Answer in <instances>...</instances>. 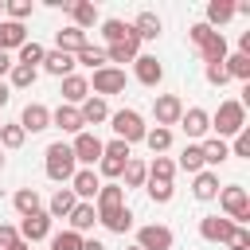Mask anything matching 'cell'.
<instances>
[{
  "label": "cell",
  "instance_id": "obj_1",
  "mask_svg": "<svg viewBox=\"0 0 250 250\" xmlns=\"http://www.w3.org/2000/svg\"><path fill=\"white\" fill-rule=\"evenodd\" d=\"M94 211H98V223L113 234H125L133 227V211L125 207V188L113 180V184H102L98 195H94Z\"/></svg>",
  "mask_w": 250,
  "mask_h": 250
},
{
  "label": "cell",
  "instance_id": "obj_2",
  "mask_svg": "<svg viewBox=\"0 0 250 250\" xmlns=\"http://www.w3.org/2000/svg\"><path fill=\"white\" fill-rule=\"evenodd\" d=\"M43 172H47V180H55V184H70V176L78 172V164H74V152H70L66 141L47 145V152H43Z\"/></svg>",
  "mask_w": 250,
  "mask_h": 250
},
{
  "label": "cell",
  "instance_id": "obj_3",
  "mask_svg": "<svg viewBox=\"0 0 250 250\" xmlns=\"http://www.w3.org/2000/svg\"><path fill=\"white\" fill-rule=\"evenodd\" d=\"M211 129H215V137H219V141H227V137L242 133V129H246V105H242V102H234V98L219 102V109L211 113Z\"/></svg>",
  "mask_w": 250,
  "mask_h": 250
},
{
  "label": "cell",
  "instance_id": "obj_4",
  "mask_svg": "<svg viewBox=\"0 0 250 250\" xmlns=\"http://www.w3.org/2000/svg\"><path fill=\"white\" fill-rule=\"evenodd\" d=\"M215 199H219L223 215H227L234 227H246V223H250V195H246L242 184H227V188H219Z\"/></svg>",
  "mask_w": 250,
  "mask_h": 250
},
{
  "label": "cell",
  "instance_id": "obj_5",
  "mask_svg": "<svg viewBox=\"0 0 250 250\" xmlns=\"http://www.w3.org/2000/svg\"><path fill=\"white\" fill-rule=\"evenodd\" d=\"M109 125H113V137L117 141H125L129 148L137 145V141H145V133H148V125H145V117L137 113V109H117V113H109Z\"/></svg>",
  "mask_w": 250,
  "mask_h": 250
},
{
  "label": "cell",
  "instance_id": "obj_6",
  "mask_svg": "<svg viewBox=\"0 0 250 250\" xmlns=\"http://www.w3.org/2000/svg\"><path fill=\"white\" fill-rule=\"evenodd\" d=\"M86 82H90V94H94V98L125 94V70H121V66H102V70H94V78H86Z\"/></svg>",
  "mask_w": 250,
  "mask_h": 250
},
{
  "label": "cell",
  "instance_id": "obj_7",
  "mask_svg": "<svg viewBox=\"0 0 250 250\" xmlns=\"http://www.w3.org/2000/svg\"><path fill=\"white\" fill-rule=\"evenodd\" d=\"M70 152H74V164H78V168H94V164L102 160V137L90 133V129H82V133L70 141Z\"/></svg>",
  "mask_w": 250,
  "mask_h": 250
},
{
  "label": "cell",
  "instance_id": "obj_8",
  "mask_svg": "<svg viewBox=\"0 0 250 250\" xmlns=\"http://www.w3.org/2000/svg\"><path fill=\"white\" fill-rule=\"evenodd\" d=\"M184 133H188V141L191 145H199L207 133H211V113L207 109H199V105H184V113H180V121H176Z\"/></svg>",
  "mask_w": 250,
  "mask_h": 250
},
{
  "label": "cell",
  "instance_id": "obj_9",
  "mask_svg": "<svg viewBox=\"0 0 250 250\" xmlns=\"http://www.w3.org/2000/svg\"><path fill=\"white\" fill-rule=\"evenodd\" d=\"M172 242H176L172 227H164V223H145V227H137V242H133V246H141V250H172Z\"/></svg>",
  "mask_w": 250,
  "mask_h": 250
},
{
  "label": "cell",
  "instance_id": "obj_10",
  "mask_svg": "<svg viewBox=\"0 0 250 250\" xmlns=\"http://www.w3.org/2000/svg\"><path fill=\"white\" fill-rule=\"evenodd\" d=\"M180 113H184V98L180 94H156L152 98V117H156L160 129H172L180 121Z\"/></svg>",
  "mask_w": 250,
  "mask_h": 250
},
{
  "label": "cell",
  "instance_id": "obj_11",
  "mask_svg": "<svg viewBox=\"0 0 250 250\" xmlns=\"http://www.w3.org/2000/svg\"><path fill=\"white\" fill-rule=\"evenodd\" d=\"M133 78L152 90V86L164 82V62H160L156 55H137V59H133Z\"/></svg>",
  "mask_w": 250,
  "mask_h": 250
},
{
  "label": "cell",
  "instance_id": "obj_12",
  "mask_svg": "<svg viewBox=\"0 0 250 250\" xmlns=\"http://www.w3.org/2000/svg\"><path fill=\"white\" fill-rule=\"evenodd\" d=\"M51 223H55V219H51L47 211H35V215L20 219V227H16V230H20V238L31 246V242H43V238H51Z\"/></svg>",
  "mask_w": 250,
  "mask_h": 250
},
{
  "label": "cell",
  "instance_id": "obj_13",
  "mask_svg": "<svg viewBox=\"0 0 250 250\" xmlns=\"http://www.w3.org/2000/svg\"><path fill=\"white\" fill-rule=\"evenodd\" d=\"M98 188H102V176H98L94 168H78V172L70 176V191H74L78 203H94Z\"/></svg>",
  "mask_w": 250,
  "mask_h": 250
},
{
  "label": "cell",
  "instance_id": "obj_14",
  "mask_svg": "<svg viewBox=\"0 0 250 250\" xmlns=\"http://www.w3.org/2000/svg\"><path fill=\"white\" fill-rule=\"evenodd\" d=\"M230 230H234V223H230L227 215H203V219H199V238H203V242H219V246H227Z\"/></svg>",
  "mask_w": 250,
  "mask_h": 250
},
{
  "label": "cell",
  "instance_id": "obj_15",
  "mask_svg": "<svg viewBox=\"0 0 250 250\" xmlns=\"http://www.w3.org/2000/svg\"><path fill=\"white\" fill-rule=\"evenodd\" d=\"M20 129H23V133H43V129H51V109H47L43 102H27L23 113H20Z\"/></svg>",
  "mask_w": 250,
  "mask_h": 250
},
{
  "label": "cell",
  "instance_id": "obj_16",
  "mask_svg": "<svg viewBox=\"0 0 250 250\" xmlns=\"http://www.w3.org/2000/svg\"><path fill=\"white\" fill-rule=\"evenodd\" d=\"M62 82V105H82L86 98H90V82H86V74H66V78H59Z\"/></svg>",
  "mask_w": 250,
  "mask_h": 250
},
{
  "label": "cell",
  "instance_id": "obj_17",
  "mask_svg": "<svg viewBox=\"0 0 250 250\" xmlns=\"http://www.w3.org/2000/svg\"><path fill=\"white\" fill-rule=\"evenodd\" d=\"M51 125L55 129H62V133H70V137H78L86 125H82V113H78V105H62L59 102V109H51Z\"/></svg>",
  "mask_w": 250,
  "mask_h": 250
},
{
  "label": "cell",
  "instance_id": "obj_18",
  "mask_svg": "<svg viewBox=\"0 0 250 250\" xmlns=\"http://www.w3.org/2000/svg\"><path fill=\"white\" fill-rule=\"evenodd\" d=\"M191 195H195L199 203H211V199L219 195V172H211V168L195 172V176H191Z\"/></svg>",
  "mask_w": 250,
  "mask_h": 250
},
{
  "label": "cell",
  "instance_id": "obj_19",
  "mask_svg": "<svg viewBox=\"0 0 250 250\" xmlns=\"http://www.w3.org/2000/svg\"><path fill=\"white\" fill-rule=\"evenodd\" d=\"M94 223H98L94 203H74V211L66 215V230H74V234H82V238H86V230H94Z\"/></svg>",
  "mask_w": 250,
  "mask_h": 250
},
{
  "label": "cell",
  "instance_id": "obj_20",
  "mask_svg": "<svg viewBox=\"0 0 250 250\" xmlns=\"http://www.w3.org/2000/svg\"><path fill=\"white\" fill-rule=\"evenodd\" d=\"M86 43H90V39H86V31H78V27H70V23L55 31V51H62V55H78Z\"/></svg>",
  "mask_w": 250,
  "mask_h": 250
},
{
  "label": "cell",
  "instance_id": "obj_21",
  "mask_svg": "<svg viewBox=\"0 0 250 250\" xmlns=\"http://www.w3.org/2000/svg\"><path fill=\"white\" fill-rule=\"evenodd\" d=\"M27 43V27L23 23H16V20H0V51H20Z\"/></svg>",
  "mask_w": 250,
  "mask_h": 250
},
{
  "label": "cell",
  "instance_id": "obj_22",
  "mask_svg": "<svg viewBox=\"0 0 250 250\" xmlns=\"http://www.w3.org/2000/svg\"><path fill=\"white\" fill-rule=\"evenodd\" d=\"M230 20H234V0H211L207 12H203V23H207L211 31H219V27L230 23Z\"/></svg>",
  "mask_w": 250,
  "mask_h": 250
},
{
  "label": "cell",
  "instance_id": "obj_23",
  "mask_svg": "<svg viewBox=\"0 0 250 250\" xmlns=\"http://www.w3.org/2000/svg\"><path fill=\"white\" fill-rule=\"evenodd\" d=\"M102 51H105V62H109V66H117V62H133V59L141 55V39L129 35L125 43H113V47H102Z\"/></svg>",
  "mask_w": 250,
  "mask_h": 250
},
{
  "label": "cell",
  "instance_id": "obj_24",
  "mask_svg": "<svg viewBox=\"0 0 250 250\" xmlns=\"http://www.w3.org/2000/svg\"><path fill=\"white\" fill-rule=\"evenodd\" d=\"M160 31H164V20L156 16V12H141L137 20H133V35L145 43V39H160Z\"/></svg>",
  "mask_w": 250,
  "mask_h": 250
},
{
  "label": "cell",
  "instance_id": "obj_25",
  "mask_svg": "<svg viewBox=\"0 0 250 250\" xmlns=\"http://www.w3.org/2000/svg\"><path fill=\"white\" fill-rule=\"evenodd\" d=\"M66 12H70V27H78V31H90V27L98 23V8L86 4V0H74Z\"/></svg>",
  "mask_w": 250,
  "mask_h": 250
},
{
  "label": "cell",
  "instance_id": "obj_26",
  "mask_svg": "<svg viewBox=\"0 0 250 250\" xmlns=\"http://www.w3.org/2000/svg\"><path fill=\"white\" fill-rule=\"evenodd\" d=\"M39 66H43L47 74H55V78H66V74H74V55H62V51H47Z\"/></svg>",
  "mask_w": 250,
  "mask_h": 250
},
{
  "label": "cell",
  "instance_id": "obj_27",
  "mask_svg": "<svg viewBox=\"0 0 250 250\" xmlns=\"http://www.w3.org/2000/svg\"><path fill=\"white\" fill-rule=\"evenodd\" d=\"M78 113H82V125H102V121H109V105H105V98H94V94L78 105Z\"/></svg>",
  "mask_w": 250,
  "mask_h": 250
},
{
  "label": "cell",
  "instance_id": "obj_28",
  "mask_svg": "<svg viewBox=\"0 0 250 250\" xmlns=\"http://www.w3.org/2000/svg\"><path fill=\"white\" fill-rule=\"evenodd\" d=\"M12 207L20 211V219H27V215H35V211H43V195H39L35 188H20V191L12 195Z\"/></svg>",
  "mask_w": 250,
  "mask_h": 250
},
{
  "label": "cell",
  "instance_id": "obj_29",
  "mask_svg": "<svg viewBox=\"0 0 250 250\" xmlns=\"http://www.w3.org/2000/svg\"><path fill=\"white\" fill-rule=\"evenodd\" d=\"M74 203H78V199H74V191H70V188H59V191L47 199V207H43V211H47L51 219H66V215L74 211Z\"/></svg>",
  "mask_w": 250,
  "mask_h": 250
},
{
  "label": "cell",
  "instance_id": "obj_30",
  "mask_svg": "<svg viewBox=\"0 0 250 250\" xmlns=\"http://www.w3.org/2000/svg\"><path fill=\"white\" fill-rule=\"evenodd\" d=\"M133 35V23H125V20H102V39H105V47H113V43H125Z\"/></svg>",
  "mask_w": 250,
  "mask_h": 250
},
{
  "label": "cell",
  "instance_id": "obj_31",
  "mask_svg": "<svg viewBox=\"0 0 250 250\" xmlns=\"http://www.w3.org/2000/svg\"><path fill=\"white\" fill-rule=\"evenodd\" d=\"M199 55H203V62H207V66H211V62H223V59H227V39H223V31H211V35L203 39Z\"/></svg>",
  "mask_w": 250,
  "mask_h": 250
},
{
  "label": "cell",
  "instance_id": "obj_32",
  "mask_svg": "<svg viewBox=\"0 0 250 250\" xmlns=\"http://www.w3.org/2000/svg\"><path fill=\"white\" fill-rule=\"evenodd\" d=\"M43 55H47V47H43V43H35V39H27V43L16 51V59H12V62H20V66H35V70H39Z\"/></svg>",
  "mask_w": 250,
  "mask_h": 250
},
{
  "label": "cell",
  "instance_id": "obj_33",
  "mask_svg": "<svg viewBox=\"0 0 250 250\" xmlns=\"http://www.w3.org/2000/svg\"><path fill=\"white\" fill-rule=\"evenodd\" d=\"M145 168H148V180H164V184L176 180V160L172 156H152Z\"/></svg>",
  "mask_w": 250,
  "mask_h": 250
},
{
  "label": "cell",
  "instance_id": "obj_34",
  "mask_svg": "<svg viewBox=\"0 0 250 250\" xmlns=\"http://www.w3.org/2000/svg\"><path fill=\"white\" fill-rule=\"evenodd\" d=\"M35 78H39L35 66H20V62H12V70H8V86H12V90H27V86H35Z\"/></svg>",
  "mask_w": 250,
  "mask_h": 250
},
{
  "label": "cell",
  "instance_id": "obj_35",
  "mask_svg": "<svg viewBox=\"0 0 250 250\" xmlns=\"http://www.w3.org/2000/svg\"><path fill=\"white\" fill-rule=\"evenodd\" d=\"M176 168H184L188 176H195V172H203V148H199V145H184V152H180V160H176Z\"/></svg>",
  "mask_w": 250,
  "mask_h": 250
},
{
  "label": "cell",
  "instance_id": "obj_36",
  "mask_svg": "<svg viewBox=\"0 0 250 250\" xmlns=\"http://www.w3.org/2000/svg\"><path fill=\"white\" fill-rule=\"evenodd\" d=\"M23 141H27V133L20 129V121H8V125H0V148L16 152V148H23Z\"/></svg>",
  "mask_w": 250,
  "mask_h": 250
},
{
  "label": "cell",
  "instance_id": "obj_37",
  "mask_svg": "<svg viewBox=\"0 0 250 250\" xmlns=\"http://www.w3.org/2000/svg\"><path fill=\"white\" fill-rule=\"evenodd\" d=\"M74 66H90V70H102V66H109V62H105V51H102V47H90V43H86V47L74 55Z\"/></svg>",
  "mask_w": 250,
  "mask_h": 250
},
{
  "label": "cell",
  "instance_id": "obj_38",
  "mask_svg": "<svg viewBox=\"0 0 250 250\" xmlns=\"http://www.w3.org/2000/svg\"><path fill=\"white\" fill-rule=\"evenodd\" d=\"M223 70H227L230 78H238V82H250V59H246V55H238V51L223 59Z\"/></svg>",
  "mask_w": 250,
  "mask_h": 250
},
{
  "label": "cell",
  "instance_id": "obj_39",
  "mask_svg": "<svg viewBox=\"0 0 250 250\" xmlns=\"http://www.w3.org/2000/svg\"><path fill=\"white\" fill-rule=\"evenodd\" d=\"M121 188L129 191V188H145V180H148V168H145V160H129L125 164V172H121Z\"/></svg>",
  "mask_w": 250,
  "mask_h": 250
},
{
  "label": "cell",
  "instance_id": "obj_40",
  "mask_svg": "<svg viewBox=\"0 0 250 250\" xmlns=\"http://www.w3.org/2000/svg\"><path fill=\"white\" fill-rule=\"evenodd\" d=\"M145 145H148L156 156H160V152H168V148H172V129H160V125H156V129H148V133H145Z\"/></svg>",
  "mask_w": 250,
  "mask_h": 250
},
{
  "label": "cell",
  "instance_id": "obj_41",
  "mask_svg": "<svg viewBox=\"0 0 250 250\" xmlns=\"http://www.w3.org/2000/svg\"><path fill=\"white\" fill-rule=\"evenodd\" d=\"M145 191H148V199L152 203H172V195H176V188L172 184H164V180H145Z\"/></svg>",
  "mask_w": 250,
  "mask_h": 250
},
{
  "label": "cell",
  "instance_id": "obj_42",
  "mask_svg": "<svg viewBox=\"0 0 250 250\" xmlns=\"http://www.w3.org/2000/svg\"><path fill=\"white\" fill-rule=\"evenodd\" d=\"M47 250H82V234H74V230H55Z\"/></svg>",
  "mask_w": 250,
  "mask_h": 250
},
{
  "label": "cell",
  "instance_id": "obj_43",
  "mask_svg": "<svg viewBox=\"0 0 250 250\" xmlns=\"http://www.w3.org/2000/svg\"><path fill=\"white\" fill-rule=\"evenodd\" d=\"M4 12H8V20L23 23V20L35 12V4H31V0H4Z\"/></svg>",
  "mask_w": 250,
  "mask_h": 250
},
{
  "label": "cell",
  "instance_id": "obj_44",
  "mask_svg": "<svg viewBox=\"0 0 250 250\" xmlns=\"http://www.w3.org/2000/svg\"><path fill=\"white\" fill-rule=\"evenodd\" d=\"M102 156H113V160H133V148L125 145V141H102Z\"/></svg>",
  "mask_w": 250,
  "mask_h": 250
},
{
  "label": "cell",
  "instance_id": "obj_45",
  "mask_svg": "<svg viewBox=\"0 0 250 250\" xmlns=\"http://www.w3.org/2000/svg\"><path fill=\"white\" fill-rule=\"evenodd\" d=\"M230 156L250 160V129H242V133H234V137H230Z\"/></svg>",
  "mask_w": 250,
  "mask_h": 250
},
{
  "label": "cell",
  "instance_id": "obj_46",
  "mask_svg": "<svg viewBox=\"0 0 250 250\" xmlns=\"http://www.w3.org/2000/svg\"><path fill=\"white\" fill-rule=\"evenodd\" d=\"M227 250H250V227H234L227 238Z\"/></svg>",
  "mask_w": 250,
  "mask_h": 250
},
{
  "label": "cell",
  "instance_id": "obj_47",
  "mask_svg": "<svg viewBox=\"0 0 250 250\" xmlns=\"http://www.w3.org/2000/svg\"><path fill=\"white\" fill-rule=\"evenodd\" d=\"M203 78H207L211 86H227V82H230V74L223 70V62H211V66H203Z\"/></svg>",
  "mask_w": 250,
  "mask_h": 250
},
{
  "label": "cell",
  "instance_id": "obj_48",
  "mask_svg": "<svg viewBox=\"0 0 250 250\" xmlns=\"http://www.w3.org/2000/svg\"><path fill=\"white\" fill-rule=\"evenodd\" d=\"M207 35H211V27H207V23H203V20H199V23H191V27H188V39H191V47H195V51H199V47H203V39H207Z\"/></svg>",
  "mask_w": 250,
  "mask_h": 250
},
{
  "label": "cell",
  "instance_id": "obj_49",
  "mask_svg": "<svg viewBox=\"0 0 250 250\" xmlns=\"http://www.w3.org/2000/svg\"><path fill=\"white\" fill-rule=\"evenodd\" d=\"M20 242V230L12 227V223H0V250H8V246H16Z\"/></svg>",
  "mask_w": 250,
  "mask_h": 250
},
{
  "label": "cell",
  "instance_id": "obj_50",
  "mask_svg": "<svg viewBox=\"0 0 250 250\" xmlns=\"http://www.w3.org/2000/svg\"><path fill=\"white\" fill-rule=\"evenodd\" d=\"M8 70H12V55H8V51H0V82H4V74H8Z\"/></svg>",
  "mask_w": 250,
  "mask_h": 250
},
{
  "label": "cell",
  "instance_id": "obj_51",
  "mask_svg": "<svg viewBox=\"0 0 250 250\" xmlns=\"http://www.w3.org/2000/svg\"><path fill=\"white\" fill-rule=\"evenodd\" d=\"M8 102H12V86H8V82H0V109H4Z\"/></svg>",
  "mask_w": 250,
  "mask_h": 250
},
{
  "label": "cell",
  "instance_id": "obj_52",
  "mask_svg": "<svg viewBox=\"0 0 250 250\" xmlns=\"http://www.w3.org/2000/svg\"><path fill=\"white\" fill-rule=\"evenodd\" d=\"M82 250H105V242H98V238H82Z\"/></svg>",
  "mask_w": 250,
  "mask_h": 250
},
{
  "label": "cell",
  "instance_id": "obj_53",
  "mask_svg": "<svg viewBox=\"0 0 250 250\" xmlns=\"http://www.w3.org/2000/svg\"><path fill=\"white\" fill-rule=\"evenodd\" d=\"M8 250H31V246H27L23 238H20V242H16V246H8Z\"/></svg>",
  "mask_w": 250,
  "mask_h": 250
},
{
  "label": "cell",
  "instance_id": "obj_54",
  "mask_svg": "<svg viewBox=\"0 0 250 250\" xmlns=\"http://www.w3.org/2000/svg\"><path fill=\"white\" fill-rule=\"evenodd\" d=\"M0 172H4V148H0Z\"/></svg>",
  "mask_w": 250,
  "mask_h": 250
},
{
  "label": "cell",
  "instance_id": "obj_55",
  "mask_svg": "<svg viewBox=\"0 0 250 250\" xmlns=\"http://www.w3.org/2000/svg\"><path fill=\"white\" fill-rule=\"evenodd\" d=\"M0 20H4V0H0Z\"/></svg>",
  "mask_w": 250,
  "mask_h": 250
},
{
  "label": "cell",
  "instance_id": "obj_56",
  "mask_svg": "<svg viewBox=\"0 0 250 250\" xmlns=\"http://www.w3.org/2000/svg\"><path fill=\"white\" fill-rule=\"evenodd\" d=\"M125 250H141V246H125Z\"/></svg>",
  "mask_w": 250,
  "mask_h": 250
},
{
  "label": "cell",
  "instance_id": "obj_57",
  "mask_svg": "<svg viewBox=\"0 0 250 250\" xmlns=\"http://www.w3.org/2000/svg\"><path fill=\"white\" fill-rule=\"evenodd\" d=\"M0 125H4V121H0Z\"/></svg>",
  "mask_w": 250,
  "mask_h": 250
}]
</instances>
